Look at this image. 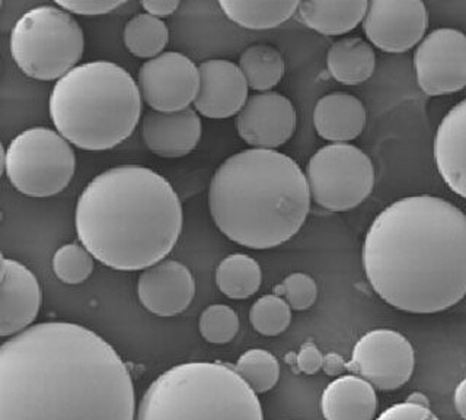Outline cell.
<instances>
[{
  "label": "cell",
  "instance_id": "cell-1",
  "mask_svg": "<svg viewBox=\"0 0 466 420\" xmlns=\"http://www.w3.org/2000/svg\"><path fill=\"white\" fill-rule=\"evenodd\" d=\"M0 420H136L135 384L96 333L40 323L0 347Z\"/></svg>",
  "mask_w": 466,
  "mask_h": 420
},
{
  "label": "cell",
  "instance_id": "cell-2",
  "mask_svg": "<svg viewBox=\"0 0 466 420\" xmlns=\"http://www.w3.org/2000/svg\"><path fill=\"white\" fill-rule=\"evenodd\" d=\"M369 283L390 307L436 314L466 296V215L421 194L383 209L363 244Z\"/></svg>",
  "mask_w": 466,
  "mask_h": 420
},
{
  "label": "cell",
  "instance_id": "cell-3",
  "mask_svg": "<svg viewBox=\"0 0 466 420\" xmlns=\"http://www.w3.org/2000/svg\"><path fill=\"white\" fill-rule=\"evenodd\" d=\"M182 205L171 183L140 165L109 169L77 199L75 228L95 260L120 271L164 261L182 232Z\"/></svg>",
  "mask_w": 466,
  "mask_h": 420
},
{
  "label": "cell",
  "instance_id": "cell-4",
  "mask_svg": "<svg viewBox=\"0 0 466 420\" xmlns=\"http://www.w3.org/2000/svg\"><path fill=\"white\" fill-rule=\"evenodd\" d=\"M308 179L295 159L269 149L240 150L223 162L208 187V209L226 238L268 250L298 234L310 210Z\"/></svg>",
  "mask_w": 466,
  "mask_h": 420
},
{
  "label": "cell",
  "instance_id": "cell-5",
  "mask_svg": "<svg viewBox=\"0 0 466 420\" xmlns=\"http://www.w3.org/2000/svg\"><path fill=\"white\" fill-rule=\"evenodd\" d=\"M143 98L137 82L116 63H84L56 82L48 113L56 132L89 152L118 147L137 128Z\"/></svg>",
  "mask_w": 466,
  "mask_h": 420
},
{
  "label": "cell",
  "instance_id": "cell-6",
  "mask_svg": "<svg viewBox=\"0 0 466 420\" xmlns=\"http://www.w3.org/2000/svg\"><path fill=\"white\" fill-rule=\"evenodd\" d=\"M136 420H264V415L258 395L237 369L186 362L150 384Z\"/></svg>",
  "mask_w": 466,
  "mask_h": 420
},
{
  "label": "cell",
  "instance_id": "cell-7",
  "mask_svg": "<svg viewBox=\"0 0 466 420\" xmlns=\"http://www.w3.org/2000/svg\"><path fill=\"white\" fill-rule=\"evenodd\" d=\"M9 48L22 74L35 81H58L79 67L85 34L72 14L57 5H43L15 23Z\"/></svg>",
  "mask_w": 466,
  "mask_h": 420
},
{
  "label": "cell",
  "instance_id": "cell-8",
  "mask_svg": "<svg viewBox=\"0 0 466 420\" xmlns=\"http://www.w3.org/2000/svg\"><path fill=\"white\" fill-rule=\"evenodd\" d=\"M2 157L9 183L28 198L46 199L62 193L76 171L72 145L47 128H31L19 133Z\"/></svg>",
  "mask_w": 466,
  "mask_h": 420
},
{
  "label": "cell",
  "instance_id": "cell-9",
  "mask_svg": "<svg viewBox=\"0 0 466 420\" xmlns=\"http://www.w3.org/2000/svg\"><path fill=\"white\" fill-rule=\"evenodd\" d=\"M310 198L331 212L361 205L375 186L370 158L349 143H331L310 158L305 171Z\"/></svg>",
  "mask_w": 466,
  "mask_h": 420
},
{
  "label": "cell",
  "instance_id": "cell-10",
  "mask_svg": "<svg viewBox=\"0 0 466 420\" xmlns=\"http://www.w3.org/2000/svg\"><path fill=\"white\" fill-rule=\"evenodd\" d=\"M414 347L393 330H373L359 339L347 368L380 391L398 390L414 373Z\"/></svg>",
  "mask_w": 466,
  "mask_h": 420
},
{
  "label": "cell",
  "instance_id": "cell-11",
  "mask_svg": "<svg viewBox=\"0 0 466 420\" xmlns=\"http://www.w3.org/2000/svg\"><path fill=\"white\" fill-rule=\"evenodd\" d=\"M417 84L430 97L449 96L466 88V36L439 28L420 43L414 55Z\"/></svg>",
  "mask_w": 466,
  "mask_h": 420
},
{
  "label": "cell",
  "instance_id": "cell-12",
  "mask_svg": "<svg viewBox=\"0 0 466 420\" xmlns=\"http://www.w3.org/2000/svg\"><path fill=\"white\" fill-rule=\"evenodd\" d=\"M137 85L143 101L159 113L187 110L196 101L200 74L193 60L178 52H167L143 63Z\"/></svg>",
  "mask_w": 466,
  "mask_h": 420
},
{
  "label": "cell",
  "instance_id": "cell-13",
  "mask_svg": "<svg viewBox=\"0 0 466 420\" xmlns=\"http://www.w3.org/2000/svg\"><path fill=\"white\" fill-rule=\"evenodd\" d=\"M371 45L386 53H404L420 45L429 26L421 0H373L363 19Z\"/></svg>",
  "mask_w": 466,
  "mask_h": 420
},
{
  "label": "cell",
  "instance_id": "cell-14",
  "mask_svg": "<svg viewBox=\"0 0 466 420\" xmlns=\"http://www.w3.org/2000/svg\"><path fill=\"white\" fill-rule=\"evenodd\" d=\"M298 116L288 97L259 92L248 98L237 116L238 135L254 149L276 150L295 135Z\"/></svg>",
  "mask_w": 466,
  "mask_h": 420
},
{
  "label": "cell",
  "instance_id": "cell-15",
  "mask_svg": "<svg viewBox=\"0 0 466 420\" xmlns=\"http://www.w3.org/2000/svg\"><path fill=\"white\" fill-rule=\"evenodd\" d=\"M43 303L40 282L28 267L2 257L0 266V336L25 332L38 317Z\"/></svg>",
  "mask_w": 466,
  "mask_h": 420
},
{
  "label": "cell",
  "instance_id": "cell-16",
  "mask_svg": "<svg viewBox=\"0 0 466 420\" xmlns=\"http://www.w3.org/2000/svg\"><path fill=\"white\" fill-rule=\"evenodd\" d=\"M138 300L157 317L181 314L196 295V281L186 264L164 260L143 271L137 282Z\"/></svg>",
  "mask_w": 466,
  "mask_h": 420
},
{
  "label": "cell",
  "instance_id": "cell-17",
  "mask_svg": "<svg viewBox=\"0 0 466 420\" xmlns=\"http://www.w3.org/2000/svg\"><path fill=\"white\" fill-rule=\"evenodd\" d=\"M198 74L200 88L194 101L197 113L208 118L238 116L249 91L239 65L223 59L206 60L198 67Z\"/></svg>",
  "mask_w": 466,
  "mask_h": 420
},
{
  "label": "cell",
  "instance_id": "cell-18",
  "mask_svg": "<svg viewBox=\"0 0 466 420\" xmlns=\"http://www.w3.org/2000/svg\"><path fill=\"white\" fill-rule=\"evenodd\" d=\"M203 125L193 108L159 113L150 110L142 120L146 148L160 158H181L191 154L200 142Z\"/></svg>",
  "mask_w": 466,
  "mask_h": 420
},
{
  "label": "cell",
  "instance_id": "cell-19",
  "mask_svg": "<svg viewBox=\"0 0 466 420\" xmlns=\"http://www.w3.org/2000/svg\"><path fill=\"white\" fill-rule=\"evenodd\" d=\"M437 171L453 193L466 200V99L441 121L433 143Z\"/></svg>",
  "mask_w": 466,
  "mask_h": 420
},
{
  "label": "cell",
  "instance_id": "cell-20",
  "mask_svg": "<svg viewBox=\"0 0 466 420\" xmlns=\"http://www.w3.org/2000/svg\"><path fill=\"white\" fill-rule=\"evenodd\" d=\"M368 120L363 103L346 92L322 97L313 110V125L322 139L347 143L361 135Z\"/></svg>",
  "mask_w": 466,
  "mask_h": 420
},
{
  "label": "cell",
  "instance_id": "cell-21",
  "mask_svg": "<svg viewBox=\"0 0 466 420\" xmlns=\"http://www.w3.org/2000/svg\"><path fill=\"white\" fill-rule=\"evenodd\" d=\"M376 409L375 387L361 376H339L328 384L320 397L325 420H373Z\"/></svg>",
  "mask_w": 466,
  "mask_h": 420
},
{
  "label": "cell",
  "instance_id": "cell-22",
  "mask_svg": "<svg viewBox=\"0 0 466 420\" xmlns=\"http://www.w3.org/2000/svg\"><path fill=\"white\" fill-rule=\"evenodd\" d=\"M366 0H308L299 5V18L310 30L324 36H341L363 23Z\"/></svg>",
  "mask_w": 466,
  "mask_h": 420
},
{
  "label": "cell",
  "instance_id": "cell-23",
  "mask_svg": "<svg viewBox=\"0 0 466 420\" xmlns=\"http://www.w3.org/2000/svg\"><path fill=\"white\" fill-rule=\"evenodd\" d=\"M327 67L339 84L360 85L375 72V52L363 38H341L328 50Z\"/></svg>",
  "mask_w": 466,
  "mask_h": 420
},
{
  "label": "cell",
  "instance_id": "cell-24",
  "mask_svg": "<svg viewBox=\"0 0 466 420\" xmlns=\"http://www.w3.org/2000/svg\"><path fill=\"white\" fill-rule=\"evenodd\" d=\"M300 2H248V0H220L218 6L225 15L248 30H271L298 14Z\"/></svg>",
  "mask_w": 466,
  "mask_h": 420
},
{
  "label": "cell",
  "instance_id": "cell-25",
  "mask_svg": "<svg viewBox=\"0 0 466 420\" xmlns=\"http://www.w3.org/2000/svg\"><path fill=\"white\" fill-rule=\"evenodd\" d=\"M262 271L258 261L247 254H230L216 269V285L230 300H247L258 292Z\"/></svg>",
  "mask_w": 466,
  "mask_h": 420
},
{
  "label": "cell",
  "instance_id": "cell-26",
  "mask_svg": "<svg viewBox=\"0 0 466 420\" xmlns=\"http://www.w3.org/2000/svg\"><path fill=\"white\" fill-rule=\"evenodd\" d=\"M239 67L247 79L248 87L258 92H269L284 75L283 56L267 45L248 47L240 55Z\"/></svg>",
  "mask_w": 466,
  "mask_h": 420
},
{
  "label": "cell",
  "instance_id": "cell-27",
  "mask_svg": "<svg viewBox=\"0 0 466 420\" xmlns=\"http://www.w3.org/2000/svg\"><path fill=\"white\" fill-rule=\"evenodd\" d=\"M123 40L128 52L138 59H155L164 53L169 30L162 19L138 14L124 26Z\"/></svg>",
  "mask_w": 466,
  "mask_h": 420
},
{
  "label": "cell",
  "instance_id": "cell-28",
  "mask_svg": "<svg viewBox=\"0 0 466 420\" xmlns=\"http://www.w3.org/2000/svg\"><path fill=\"white\" fill-rule=\"evenodd\" d=\"M235 369L257 394L276 387L280 378V364L273 353L264 349H249L240 354Z\"/></svg>",
  "mask_w": 466,
  "mask_h": 420
},
{
  "label": "cell",
  "instance_id": "cell-29",
  "mask_svg": "<svg viewBox=\"0 0 466 420\" xmlns=\"http://www.w3.org/2000/svg\"><path fill=\"white\" fill-rule=\"evenodd\" d=\"M249 322L255 332H258L262 336H279L290 325L291 308L276 293L264 295L258 301H255L249 310Z\"/></svg>",
  "mask_w": 466,
  "mask_h": 420
},
{
  "label": "cell",
  "instance_id": "cell-30",
  "mask_svg": "<svg viewBox=\"0 0 466 420\" xmlns=\"http://www.w3.org/2000/svg\"><path fill=\"white\" fill-rule=\"evenodd\" d=\"M94 256L82 244H66L53 256L56 278L66 285L84 283L94 271Z\"/></svg>",
  "mask_w": 466,
  "mask_h": 420
},
{
  "label": "cell",
  "instance_id": "cell-31",
  "mask_svg": "<svg viewBox=\"0 0 466 420\" xmlns=\"http://www.w3.org/2000/svg\"><path fill=\"white\" fill-rule=\"evenodd\" d=\"M198 329L203 339L208 343H229L239 332V317L228 305L216 303L201 312Z\"/></svg>",
  "mask_w": 466,
  "mask_h": 420
},
{
  "label": "cell",
  "instance_id": "cell-32",
  "mask_svg": "<svg viewBox=\"0 0 466 420\" xmlns=\"http://www.w3.org/2000/svg\"><path fill=\"white\" fill-rule=\"evenodd\" d=\"M276 295L281 296L289 307L295 311H305L312 307L318 298L317 282L306 273H291L274 288Z\"/></svg>",
  "mask_w": 466,
  "mask_h": 420
},
{
  "label": "cell",
  "instance_id": "cell-33",
  "mask_svg": "<svg viewBox=\"0 0 466 420\" xmlns=\"http://www.w3.org/2000/svg\"><path fill=\"white\" fill-rule=\"evenodd\" d=\"M57 6L65 9L69 14H75V15H106L109 12L116 11L120 8L124 2H111V0H69V2H63V0H57L56 2Z\"/></svg>",
  "mask_w": 466,
  "mask_h": 420
},
{
  "label": "cell",
  "instance_id": "cell-34",
  "mask_svg": "<svg viewBox=\"0 0 466 420\" xmlns=\"http://www.w3.org/2000/svg\"><path fill=\"white\" fill-rule=\"evenodd\" d=\"M376 420H441L430 410L429 405L414 402L390 405Z\"/></svg>",
  "mask_w": 466,
  "mask_h": 420
},
{
  "label": "cell",
  "instance_id": "cell-35",
  "mask_svg": "<svg viewBox=\"0 0 466 420\" xmlns=\"http://www.w3.org/2000/svg\"><path fill=\"white\" fill-rule=\"evenodd\" d=\"M296 362H298L299 371H302L306 375H313L322 368L325 359L319 349L315 344L308 342L300 347V351L296 356Z\"/></svg>",
  "mask_w": 466,
  "mask_h": 420
},
{
  "label": "cell",
  "instance_id": "cell-36",
  "mask_svg": "<svg viewBox=\"0 0 466 420\" xmlns=\"http://www.w3.org/2000/svg\"><path fill=\"white\" fill-rule=\"evenodd\" d=\"M178 0H147L142 2V8L146 14L155 16V18H165L174 14L178 9Z\"/></svg>",
  "mask_w": 466,
  "mask_h": 420
},
{
  "label": "cell",
  "instance_id": "cell-37",
  "mask_svg": "<svg viewBox=\"0 0 466 420\" xmlns=\"http://www.w3.org/2000/svg\"><path fill=\"white\" fill-rule=\"evenodd\" d=\"M453 400H455L456 412L459 413V416L466 420V378L458 384Z\"/></svg>",
  "mask_w": 466,
  "mask_h": 420
},
{
  "label": "cell",
  "instance_id": "cell-38",
  "mask_svg": "<svg viewBox=\"0 0 466 420\" xmlns=\"http://www.w3.org/2000/svg\"><path fill=\"white\" fill-rule=\"evenodd\" d=\"M408 402H414L419 403V405H429L426 395L419 394V393H415V394L410 395Z\"/></svg>",
  "mask_w": 466,
  "mask_h": 420
}]
</instances>
